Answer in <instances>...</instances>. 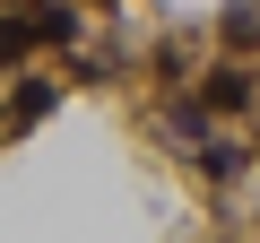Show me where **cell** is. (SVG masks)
Returning <instances> with one entry per match:
<instances>
[{"label": "cell", "instance_id": "cell-1", "mask_svg": "<svg viewBox=\"0 0 260 243\" xmlns=\"http://www.w3.org/2000/svg\"><path fill=\"white\" fill-rule=\"evenodd\" d=\"M70 35H78V9H70V0H35L26 18H0V61H18L35 44H70Z\"/></svg>", "mask_w": 260, "mask_h": 243}, {"label": "cell", "instance_id": "cell-2", "mask_svg": "<svg viewBox=\"0 0 260 243\" xmlns=\"http://www.w3.org/2000/svg\"><path fill=\"white\" fill-rule=\"evenodd\" d=\"M251 96H260V87H251V70H243V61H217V70L200 78V104H217V113H243Z\"/></svg>", "mask_w": 260, "mask_h": 243}, {"label": "cell", "instance_id": "cell-3", "mask_svg": "<svg viewBox=\"0 0 260 243\" xmlns=\"http://www.w3.org/2000/svg\"><path fill=\"white\" fill-rule=\"evenodd\" d=\"M52 96H61L52 78H26V87L9 96V113H0V131H26V122H44V113H52Z\"/></svg>", "mask_w": 260, "mask_h": 243}]
</instances>
